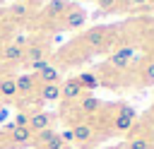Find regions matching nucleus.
<instances>
[{
	"instance_id": "obj_1",
	"label": "nucleus",
	"mask_w": 154,
	"mask_h": 149,
	"mask_svg": "<svg viewBox=\"0 0 154 149\" xmlns=\"http://www.w3.org/2000/svg\"><path fill=\"white\" fill-rule=\"evenodd\" d=\"M111 34H113L111 26H94L82 34V43L89 48V53H103L111 48Z\"/></svg>"
},
{
	"instance_id": "obj_2",
	"label": "nucleus",
	"mask_w": 154,
	"mask_h": 149,
	"mask_svg": "<svg viewBox=\"0 0 154 149\" xmlns=\"http://www.w3.org/2000/svg\"><path fill=\"white\" fill-rule=\"evenodd\" d=\"M87 24V12H84V7H79V5H67V10H65V14L60 17V29H67V31H77V29H82Z\"/></svg>"
},
{
	"instance_id": "obj_3",
	"label": "nucleus",
	"mask_w": 154,
	"mask_h": 149,
	"mask_svg": "<svg viewBox=\"0 0 154 149\" xmlns=\"http://www.w3.org/2000/svg\"><path fill=\"white\" fill-rule=\"evenodd\" d=\"M51 58V48L43 38H31L29 46L24 48V60L22 62H34V60H48Z\"/></svg>"
},
{
	"instance_id": "obj_4",
	"label": "nucleus",
	"mask_w": 154,
	"mask_h": 149,
	"mask_svg": "<svg viewBox=\"0 0 154 149\" xmlns=\"http://www.w3.org/2000/svg\"><path fill=\"white\" fill-rule=\"evenodd\" d=\"M82 96H87V91L82 89V84L77 82V77H70V79L60 82V101H65V103H77Z\"/></svg>"
},
{
	"instance_id": "obj_5",
	"label": "nucleus",
	"mask_w": 154,
	"mask_h": 149,
	"mask_svg": "<svg viewBox=\"0 0 154 149\" xmlns=\"http://www.w3.org/2000/svg\"><path fill=\"white\" fill-rule=\"evenodd\" d=\"M53 113L51 111H34L29 113V130L31 132H38V130H46V127H53Z\"/></svg>"
},
{
	"instance_id": "obj_6",
	"label": "nucleus",
	"mask_w": 154,
	"mask_h": 149,
	"mask_svg": "<svg viewBox=\"0 0 154 149\" xmlns=\"http://www.w3.org/2000/svg\"><path fill=\"white\" fill-rule=\"evenodd\" d=\"M14 87H17V96H34L36 94V79L29 72H22L14 77Z\"/></svg>"
},
{
	"instance_id": "obj_7",
	"label": "nucleus",
	"mask_w": 154,
	"mask_h": 149,
	"mask_svg": "<svg viewBox=\"0 0 154 149\" xmlns=\"http://www.w3.org/2000/svg\"><path fill=\"white\" fill-rule=\"evenodd\" d=\"M72 130V139L77 142V144H89L91 139H94V135H96V127L91 125V123H77L75 127H70Z\"/></svg>"
},
{
	"instance_id": "obj_8",
	"label": "nucleus",
	"mask_w": 154,
	"mask_h": 149,
	"mask_svg": "<svg viewBox=\"0 0 154 149\" xmlns=\"http://www.w3.org/2000/svg\"><path fill=\"white\" fill-rule=\"evenodd\" d=\"M31 137H34V132L29 127H12V132H7V139L12 147H26V144H31Z\"/></svg>"
},
{
	"instance_id": "obj_9",
	"label": "nucleus",
	"mask_w": 154,
	"mask_h": 149,
	"mask_svg": "<svg viewBox=\"0 0 154 149\" xmlns=\"http://www.w3.org/2000/svg\"><path fill=\"white\" fill-rule=\"evenodd\" d=\"M34 79H36V84H60L63 82V72H60V67L48 65L43 72L34 74Z\"/></svg>"
},
{
	"instance_id": "obj_10",
	"label": "nucleus",
	"mask_w": 154,
	"mask_h": 149,
	"mask_svg": "<svg viewBox=\"0 0 154 149\" xmlns=\"http://www.w3.org/2000/svg\"><path fill=\"white\" fill-rule=\"evenodd\" d=\"M38 101H60V84H36V94Z\"/></svg>"
},
{
	"instance_id": "obj_11",
	"label": "nucleus",
	"mask_w": 154,
	"mask_h": 149,
	"mask_svg": "<svg viewBox=\"0 0 154 149\" xmlns=\"http://www.w3.org/2000/svg\"><path fill=\"white\" fill-rule=\"evenodd\" d=\"M75 106H77V111H79L82 115H96V113H99V108H101L103 103H101L96 96H82Z\"/></svg>"
},
{
	"instance_id": "obj_12",
	"label": "nucleus",
	"mask_w": 154,
	"mask_h": 149,
	"mask_svg": "<svg viewBox=\"0 0 154 149\" xmlns=\"http://www.w3.org/2000/svg\"><path fill=\"white\" fill-rule=\"evenodd\" d=\"M67 0H51L46 7H43V17L46 19H60L63 14H65V10H67Z\"/></svg>"
},
{
	"instance_id": "obj_13",
	"label": "nucleus",
	"mask_w": 154,
	"mask_h": 149,
	"mask_svg": "<svg viewBox=\"0 0 154 149\" xmlns=\"http://www.w3.org/2000/svg\"><path fill=\"white\" fill-rule=\"evenodd\" d=\"M0 58H2V62H22L24 60V50L19 46H14V43H7L2 48V53H0Z\"/></svg>"
},
{
	"instance_id": "obj_14",
	"label": "nucleus",
	"mask_w": 154,
	"mask_h": 149,
	"mask_svg": "<svg viewBox=\"0 0 154 149\" xmlns=\"http://www.w3.org/2000/svg\"><path fill=\"white\" fill-rule=\"evenodd\" d=\"M123 149H154V144H152V139L144 137V135H130L128 142L123 144Z\"/></svg>"
},
{
	"instance_id": "obj_15",
	"label": "nucleus",
	"mask_w": 154,
	"mask_h": 149,
	"mask_svg": "<svg viewBox=\"0 0 154 149\" xmlns=\"http://www.w3.org/2000/svg\"><path fill=\"white\" fill-rule=\"evenodd\" d=\"M58 135V130L55 127H46V130H38V132H34V137H31V144L36 147V149H41L46 142H51L53 137Z\"/></svg>"
},
{
	"instance_id": "obj_16",
	"label": "nucleus",
	"mask_w": 154,
	"mask_h": 149,
	"mask_svg": "<svg viewBox=\"0 0 154 149\" xmlns=\"http://www.w3.org/2000/svg\"><path fill=\"white\" fill-rule=\"evenodd\" d=\"M77 82L82 84L84 91H91V89H96V87L101 84V79H99L94 72H79V74H77Z\"/></svg>"
},
{
	"instance_id": "obj_17",
	"label": "nucleus",
	"mask_w": 154,
	"mask_h": 149,
	"mask_svg": "<svg viewBox=\"0 0 154 149\" xmlns=\"http://www.w3.org/2000/svg\"><path fill=\"white\" fill-rule=\"evenodd\" d=\"M14 96H17L14 77H2V79H0V101H2V99H14Z\"/></svg>"
},
{
	"instance_id": "obj_18",
	"label": "nucleus",
	"mask_w": 154,
	"mask_h": 149,
	"mask_svg": "<svg viewBox=\"0 0 154 149\" xmlns=\"http://www.w3.org/2000/svg\"><path fill=\"white\" fill-rule=\"evenodd\" d=\"M31 7H26V5H22V2H12L10 5V14L14 17V19H29L31 17Z\"/></svg>"
},
{
	"instance_id": "obj_19",
	"label": "nucleus",
	"mask_w": 154,
	"mask_h": 149,
	"mask_svg": "<svg viewBox=\"0 0 154 149\" xmlns=\"http://www.w3.org/2000/svg\"><path fill=\"white\" fill-rule=\"evenodd\" d=\"M130 127H132V120H130V118H125V115H118V113H116L113 130H118V132H130Z\"/></svg>"
},
{
	"instance_id": "obj_20",
	"label": "nucleus",
	"mask_w": 154,
	"mask_h": 149,
	"mask_svg": "<svg viewBox=\"0 0 154 149\" xmlns=\"http://www.w3.org/2000/svg\"><path fill=\"white\" fill-rule=\"evenodd\" d=\"M142 82L144 84H154V60L142 67Z\"/></svg>"
},
{
	"instance_id": "obj_21",
	"label": "nucleus",
	"mask_w": 154,
	"mask_h": 149,
	"mask_svg": "<svg viewBox=\"0 0 154 149\" xmlns=\"http://www.w3.org/2000/svg\"><path fill=\"white\" fill-rule=\"evenodd\" d=\"M14 127H29V113L26 111H19L14 115Z\"/></svg>"
},
{
	"instance_id": "obj_22",
	"label": "nucleus",
	"mask_w": 154,
	"mask_h": 149,
	"mask_svg": "<svg viewBox=\"0 0 154 149\" xmlns=\"http://www.w3.org/2000/svg\"><path fill=\"white\" fill-rule=\"evenodd\" d=\"M65 147H67V144H65V142H63V139H60V137L55 135V137H53L51 142H46V144H43L41 149H65Z\"/></svg>"
},
{
	"instance_id": "obj_23",
	"label": "nucleus",
	"mask_w": 154,
	"mask_h": 149,
	"mask_svg": "<svg viewBox=\"0 0 154 149\" xmlns=\"http://www.w3.org/2000/svg\"><path fill=\"white\" fill-rule=\"evenodd\" d=\"M118 111H120L118 115H125V118H130V120L135 118V108H132V106H128V103H120V106H118Z\"/></svg>"
},
{
	"instance_id": "obj_24",
	"label": "nucleus",
	"mask_w": 154,
	"mask_h": 149,
	"mask_svg": "<svg viewBox=\"0 0 154 149\" xmlns=\"http://www.w3.org/2000/svg\"><path fill=\"white\" fill-rule=\"evenodd\" d=\"M116 5H118V0H99L101 12H111V10H116Z\"/></svg>"
},
{
	"instance_id": "obj_25",
	"label": "nucleus",
	"mask_w": 154,
	"mask_h": 149,
	"mask_svg": "<svg viewBox=\"0 0 154 149\" xmlns=\"http://www.w3.org/2000/svg\"><path fill=\"white\" fill-rule=\"evenodd\" d=\"M58 137H60V139H63V142H65L67 147H70V144L75 142V139H72V130H63V132H58Z\"/></svg>"
},
{
	"instance_id": "obj_26",
	"label": "nucleus",
	"mask_w": 154,
	"mask_h": 149,
	"mask_svg": "<svg viewBox=\"0 0 154 149\" xmlns=\"http://www.w3.org/2000/svg\"><path fill=\"white\" fill-rule=\"evenodd\" d=\"M14 2H22V5H26V7H31V10L41 5V0H14Z\"/></svg>"
},
{
	"instance_id": "obj_27",
	"label": "nucleus",
	"mask_w": 154,
	"mask_h": 149,
	"mask_svg": "<svg viewBox=\"0 0 154 149\" xmlns=\"http://www.w3.org/2000/svg\"><path fill=\"white\" fill-rule=\"evenodd\" d=\"M130 2H132V5H137V7H140V5H144V2H147V0H130Z\"/></svg>"
},
{
	"instance_id": "obj_28",
	"label": "nucleus",
	"mask_w": 154,
	"mask_h": 149,
	"mask_svg": "<svg viewBox=\"0 0 154 149\" xmlns=\"http://www.w3.org/2000/svg\"><path fill=\"white\" fill-rule=\"evenodd\" d=\"M108 149H123V144H120V147H108Z\"/></svg>"
},
{
	"instance_id": "obj_29",
	"label": "nucleus",
	"mask_w": 154,
	"mask_h": 149,
	"mask_svg": "<svg viewBox=\"0 0 154 149\" xmlns=\"http://www.w3.org/2000/svg\"><path fill=\"white\" fill-rule=\"evenodd\" d=\"M0 111H2V101H0Z\"/></svg>"
},
{
	"instance_id": "obj_30",
	"label": "nucleus",
	"mask_w": 154,
	"mask_h": 149,
	"mask_svg": "<svg viewBox=\"0 0 154 149\" xmlns=\"http://www.w3.org/2000/svg\"><path fill=\"white\" fill-rule=\"evenodd\" d=\"M65 149H72V147H65Z\"/></svg>"
},
{
	"instance_id": "obj_31",
	"label": "nucleus",
	"mask_w": 154,
	"mask_h": 149,
	"mask_svg": "<svg viewBox=\"0 0 154 149\" xmlns=\"http://www.w3.org/2000/svg\"><path fill=\"white\" fill-rule=\"evenodd\" d=\"M0 147H2V144H0Z\"/></svg>"
}]
</instances>
